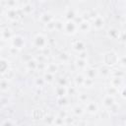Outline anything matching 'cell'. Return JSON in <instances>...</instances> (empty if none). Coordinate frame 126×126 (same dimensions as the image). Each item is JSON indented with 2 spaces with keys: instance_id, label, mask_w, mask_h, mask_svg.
<instances>
[{
  "instance_id": "1",
  "label": "cell",
  "mask_w": 126,
  "mask_h": 126,
  "mask_svg": "<svg viewBox=\"0 0 126 126\" xmlns=\"http://www.w3.org/2000/svg\"><path fill=\"white\" fill-rule=\"evenodd\" d=\"M32 45H33L34 48L42 51V50L48 48V37L44 33H42V32L36 33L33 36Z\"/></svg>"
},
{
  "instance_id": "2",
  "label": "cell",
  "mask_w": 126,
  "mask_h": 126,
  "mask_svg": "<svg viewBox=\"0 0 126 126\" xmlns=\"http://www.w3.org/2000/svg\"><path fill=\"white\" fill-rule=\"evenodd\" d=\"M118 58H119V55L116 51L114 50H109L105 53H103L102 55V63L104 66H107V67H113L117 64L118 62Z\"/></svg>"
},
{
  "instance_id": "3",
  "label": "cell",
  "mask_w": 126,
  "mask_h": 126,
  "mask_svg": "<svg viewBox=\"0 0 126 126\" xmlns=\"http://www.w3.org/2000/svg\"><path fill=\"white\" fill-rule=\"evenodd\" d=\"M62 31L68 35H74L79 32L78 23L75 20H67L63 23Z\"/></svg>"
},
{
  "instance_id": "4",
  "label": "cell",
  "mask_w": 126,
  "mask_h": 126,
  "mask_svg": "<svg viewBox=\"0 0 126 126\" xmlns=\"http://www.w3.org/2000/svg\"><path fill=\"white\" fill-rule=\"evenodd\" d=\"M9 41L11 43V47H13L19 51L26 45V39L21 34H14Z\"/></svg>"
},
{
  "instance_id": "5",
  "label": "cell",
  "mask_w": 126,
  "mask_h": 126,
  "mask_svg": "<svg viewBox=\"0 0 126 126\" xmlns=\"http://www.w3.org/2000/svg\"><path fill=\"white\" fill-rule=\"evenodd\" d=\"M93 28H94L96 31L102 30L105 26V19L101 15H96L93 18V23L91 24Z\"/></svg>"
},
{
  "instance_id": "6",
  "label": "cell",
  "mask_w": 126,
  "mask_h": 126,
  "mask_svg": "<svg viewBox=\"0 0 126 126\" xmlns=\"http://www.w3.org/2000/svg\"><path fill=\"white\" fill-rule=\"evenodd\" d=\"M84 108H85V111H87L88 113H90V114H92V115L97 114V113H98V110H99L97 103H96L95 101H94V100H89V101H87V102L85 103V107H84Z\"/></svg>"
},
{
  "instance_id": "7",
  "label": "cell",
  "mask_w": 126,
  "mask_h": 126,
  "mask_svg": "<svg viewBox=\"0 0 126 126\" xmlns=\"http://www.w3.org/2000/svg\"><path fill=\"white\" fill-rule=\"evenodd\" d=\"M121 32L119 29L115 28V27H109L107 32H106V36L109 38V39H112V40H119L120 36H121Z\"/></svg>"
},
{
  "instance_id": "8",
  "label": "cell",
  "mask_w": 126,
  "mask_h": 126,
  "mask_svg": "<svg viewBox=\"0 0 126 126\" xmlns=\"http://www.w3.org/2000/svg\"><path fill=\"white\" fill-rule=\"evenodd\" d=\"M5 17L9 22H18L20 19V14L16 9H6Z\"/></svg>"
},
{
  "instance_id": "9",
  "label": "cell",
  "mask_w": 126,
  "mask_h": 126,
  "mask_svg": "<svg viewBox=\"0 0 126 126\" xmlns=\"http://www.w3.org/2000/svg\"><path fill=\"white\" fill-rule=\"evenodd\" d=\"M71 47L77 53H81L83 51H86V43L83 40H80V39L74 40L71 43Z\"/></svg>"
},
{
  "instance_id": "10",
  "label": "cell",
  "mask_w": 126,
  "mask_h": 126,
  "mask_svg": "<svg viewBox=\"0 0 126 126\" xmlns=\"http://www.w3.org/2000/svg\"><path fill=\"white\" fill-rule=\"evenodd\" d=\"M85 77L86 78H89V79H92V80H94L97 76H98V69L97 68H94V67H92V66H88L85 70Z\"/></svg>"
},
{
  "instance_id": "11",
  "label": "cell",
  "mask_w": 126,
  "mask_h": 126,
  "mask_svg": "<svg viewBox=\"0 0 126 126\" xmlns=\"http://www.w3.org/2000/svg\"><path fill=\"white\" fill-rule=\"evenodd\" d=\"M78 29L82 32H89L90 30L92 29L91 22L89 20H83L81 18L80 21H79V23H78Z\"/></svg>"
},
{
  "instance_id": "12",
  "label": "cell",
  "mask_w": 126,
  "mask_h": 126,
  "mask_svg": "<svg viewBox=\"0 0 126 126\" xmlns=\"http://www.w3.org/2000/svg\"><path fill=\"white\" fill-rule=\"evenodd\" d=\"M10 70V61L4 57H0V76L5 75Z\"/></svg>"
},
{
  "instance_id": "13",
  "label": "cell",
  "mask_w": 126,
  "mask_h": 126,
  "mask_svg": "<svg viewBox=\"0 0 126 126\" xmlns=\"http://www.w3.org/2000/svg\"><path fill=\"white\" fill-rule=\"evenodd\" d=\"M109 86L112 88H115L119 90L124 86V78H118V77H110Z\"/></svg>"
},
{
  "instance_id": "14",
  "label": "cell",
  "mask_w": 126,
  "mask_h": 126,
  "mask_svg": "<svg viewBox=\"0 0 126 126\" xmlns=\"http://www.w3.org/2000/svg\"><path fill=\"white\" fill-rule=\"evenodd\" d=\"M101 103H102V106L106 109H109L115 102V97L113 95H109V94H105L101 100Z\"/></svg>"
},
{
  "instance_id": "15",
  "label": "cell",
  "mask_w": 126,
  "mask_h": 126,
  "mask_svg": "<svg viewBox=\"0 0 126 126\" xmlns=\"http://www.w3.org/2000/svg\"><path fill=\"white\" fill-rule=\"evenodd\" d=\"M13 35H14L13 31H12L10 28H4V29L0 30V39H3V40H10Z\"/></svg>"
},
{
  "instance_id": "16",
  "label": "cell",
  "mask_w": 126,
  "mask_h": 126,
  "mask_svg": "<svg viewBox=\"0 0 126 126\" xmlns=\"http://www.w3.org/2000/svg\"><path fill=\"white\" fill-rule=\"evenodd\" d=\"M38 20H39L40 23H42V24L45 26V25H47L48 23H50L51 21H53V20H54V17H53L52 14H50V13H48V12H45V13H42V14L39 16Z\"/></svg>"
},
{
  "instance_id": "17",
  "label": "cell",
  "mask_w": 126,
  "mask_h": 126,
  "mask_svg": "<svg viewBox=\"0 0 126 126\" xmlns=\"http://www.w3.org/2000/svg\"><path fill=\"white\" fill-rule=\"evenodd\" d=\"M71 112H72V114L74 115V116H76V117H81V116H83L84 114H85V108L81 105V104H76V105H74L73 107H72V109H71Z\"/></svg>"
},
{
  "instance_id": "18",
  "label": "cell",
  "mask_w": 126,
  "mask_h": 126,
  "mask_svg": "<svg viewBox=\"0 0 126 126\" xmlns=\"http://www.w3.org/2000/svg\"><path fill=\"white\" fill-rule=\"evenodd\" d=\"M54 93L57 97H62L66 96L68 94V89L67 87H62V86H56L54 88Z\"/></svg>"
},
{
  "instance_id": "19",
  "label": "cell",
  "mask_w": 126,
  "mask_h": 126,
  "mask_svg": "<svg viewBox=\"0 0 126 126\" xmlns=\"http://www.w3.org/2000/svg\"><path fill=\"white\" fill-rule=\"evenodd\" d=\"M10 87H11V82L7 78L0 79V92L6 93L10 90Z\"/></svg>"
},
{
  "instance_id": "20",
  "label": "cell",
  "mask_w": 126,
  "mask_h": 126,
  "mask_svg": "<svg viewBox=\"0 0 126 126\" xmlns=\"http://www.w3.org/2000/svg\"><path fill=\"white\" fill-rule=\"evenodd\" d=\"M74 64H75V66H76L77 69H79V70H83V71L89 66V65H88V60H87V59H81V58H78V57L76 58Z\"/></svg>"
},
{
  "instance_id": "21",
  "label": "cell",
  "mask_w": 126,
  "mask_h": 126,
  "mask_svg": "<svg viewBox=\"0 0 126 126\" xmlns=\"http://www.w3.org/2000/svg\"><path fill=\"white\" fill-rule=\"evenodd\" d=\"M21 9H22V11H23L24 14L30 15V14H32V13L34 11V6H33V4L31 3V2H26V3H24V5L22 6Z\"/></svg>"
},
{
  "instance_id": "22",
  "label": "cell",
  "mask_w": 126,
  "mask_h": 126,
  "mask_svg": "<svg viewBox=\"0 0 126 126\" xmlns=\"http://www.w3.org/2000/svg\"><path fill=\"white\" fill-rule=\"evenodd\" d=\"M58 69H59V67H58L57 63H55V62H49V63L46 64L45 72H48L50 74L55 75V73L58 71Z\"/></svg>"
},
{
  "instance_id": "23",
  "label": "cell",
  "mask_w": 126,
  "mask_h": 126,
  "mask_svg": "<svg viewBox=\"0 0 126 126\" xmlns=\"http://www.w3.org/2000/svg\"><path fill=\"white\" fill-rule=\"evenodd\" d=\"M26 67L28 70L30 71H34V70H37V62L34 58H30L29 60L26 61Z\"/></svg>"
},
{
  "instance_id": "24",
  "label": "cell",
  "mask_w": 126,
  "mask_h": 126,
  "mask_svg": "<svg viewBox=\"0 0 126 126\" xmlns=\"http://www.w3.org/2000/svg\"><path fill=\"white\" fill-rule=\"evenodd\" d=\"M85 79H86V77L84 76V74H82V73L77 74L74 77V84H75V86L76 87H83Z\"/></svg>"
},
{
  "instance_id": "25",
  "label": "cell",
  "mask_w": 126,
  "mask_h": 126,
  "mask_svg": "<svg viewBox=\"0 0 126 126\" xmlns=\"http://www.w3.org/2000/svg\"><path fill=\"white\" fill-rule=\"evenodd\" d=\"M42 80L46 84H53L55 82V76L53 74H50L48 72H45L42 76Z\"/></svg>"
},
{
  "instance_id": "26",
  "label": "cell",
  "mask_w": 126,
  "mask_h": 126,
  "mask_svg": "<svg viewBox=\"0 0 126 126\" xmlns=\"http://www.w3.org/2000/svg\"><path fill=\"white\" fill-rule=\"evenodd\" d=\"M110 68L107 66H102L98 69V76L101 75L102 77H110Z\"/></svg>"
},
{
  "instance_id": "27",
  "label": "cell",
  "mask_w": 126,
  "mask_h": 126,
  "mask_svg": "<svg viewBox=\"0 0 126 126\" xmlns=\"http://www.w3.org/2000/svg\"><path fill=\"white\" fill-rule=\"evenodd\" d=\"M65 17H66V21H67V20H75V21H76V18H77L78 16H77V14H76V11H75L74 9L70 8V9H68V10L66 11Z\"/></svg>"
},
{
  "instance_id": "28",
  "label": "cell",
  "mask_w": 126,
  "mask_h": 126,
  "mask_svg": "<svg viewBox=\"0 0 126 126\" xmlns=\"http://www.w3.org/2000/svg\"><path fill=\"white\" fill-rule=\"evenodd\" d=\"M5 5H6V9H16L18 10V8H20V3L18 1H8V2H5Z\"/></svg>"
},
{
  "instance_id": "29",
  "label": "cell",
  "mask_w": 126,
  "mask_h": 126,
  "mask_svg": "<svg viewBox=\"0 0 126 126\" xmlns=\"http://www.w3.org/2000/svg\"><path fill=\"white\" fill-rule=\"evenodd\" d=\"M58 60L61 63H67L70 60V55L66 52H61L58 54Z\"/></svg>"
},
{
  "instance_id": "30",
  "label": "cell",
  "mask_w": 126,
  "mask_h": 126,
  "mask_svg": "<svg viewBox=\"0 0 126 126\" xmlns=\"http://www.w3.org/2000/svg\"><path fill=\"white\" fill-rule=\"evenodd\" d=\"M110 77L124 78V72L120 69H112V70H110Z\"/></svg>"
},
{
  "instance_id": "31",
  "label": "cell",
  "mask_w": 126,
  "mask_h": 126,
  "mask_svg": "<svg viewBox=\"0 0 126 126\" xmlns=\"http://www.w3.org/2000/svg\"><path fill=\"white\" fill-rule=\"evenodd\" d=\"M68 97L66 96H62V97H57V104L59 106H66L68 105Z\"/></svg>"
},
{
  "instance_id": "32",
  "label": "cell",
  "mask_w": 126,
  "mask_h": 126,
  "mask_svg": "<svg viewBox=\"0 0 126 126\" xmlns=\"http://www.w3.org/2000/svg\"><path fill=\"white\" fill-rule=\"evenodd\" d=\"M64 124H65V120H64V118L60 117L59 115H57V116H55V117H54V121H53V124H52V125L64 126Z\"/></svg>"
},
{
  "instance_id": "33",
  "label": "cell",
  "mask_w": 126,
  "mask_h": 126,
  "mask_svg": "<svg viewBox=\"0 0 126 126\" xmlns=\"http://www.w3.org/2000/svg\"><path fill=\"white\" fill-rule=\"evenodd\" d=\"M45 30L47 32H54L56 31V26H55V20L51 21L50 23H48L47 25H45Z\"/></svg>"
},
{
  "instance_id": "34",
  "label": "cell",
  "mask_w": 126,
  "mask_h": 126,
  "mask_svg": "<svg viewBox=\"0 0 126 126\" xmlns=\"http://www.w3.org/2000/svg\"><path fill=\"white\" fill-rule=\"evenodd\" d=\"M94 80H92V79H89V78H86L85 81H84V84H83V87L84 88H87V89H90L94 86Z\"/></svg>"
},
{
  "instance_id": "35",
  "label": "cell",
  "mask_w": 126,
  "mask_h": 126,
  "mask_svg": "<svg viewBox=\"0 0 126 126\" xmlns=\"http://www.w3.org/2000/svg\"><path fill=\"white\" fill-rule=\"evenodd\" d=\"M78 99H79L80 102H82V103H86L87 101H89V96H88L87 94H85V93H81V94H78Z\"/></svg>"
},
{
  "instance_id": "36",
  "label": "cell",
  "mask_w": 126,
  "mask_h": 126,
  "mask_svg": "<svg viewBox=\"0 0 126 126\" xmlns=\"http://www.w3.org/2000/svg\"><path fill=\"white\" fill-rule=\"evenodd\" d=\"M1 126H17V123H16L13 119L7 118V119H5V120L1 123Z\"/></svg>"
},
{
  "instance_id": "37",
  "label": "cell",
  "mask_w": 126,
  "mask_h": 126,
  "mask_svg": "<svg viewBox=\"0 0 126 126\" xmlns=\"http://www.w3.org/2000/svg\"><path fill=\"white\" fill-rule=\"evenodd\" d=\"M116 94H118V90L115 89V88H112V87H107L106 88V94H109V95H115Z\"/></svg>"
},
{
  "instance_id": "38",
  "label": "cell",
  "mask_w": 126,
  "mask_h": 126,
  "mask_svg": "<svg viewBox=\"0 0 126 126\" xmlns=\"http://www.w3.org/2000/svg\"><path fill=\"white\" fill-rule=\"evenodd\" d=\"M57 86H62V87H67L68 86V81L66 78H58L57 80Z\"/></svg>"
},
{
  "instance_id": "39",
  "label": "cell",
  "mask_w": 126,
  "mask_h": 126,
  "mask_svg": "<svg viewBox=\"0 0 126 126\" xmlns=\"http://www.w3.org/2000/svg\"><path fill=\"white\" fill-rule=\"evenodd\" d=\"M117 64H118V66L120 67V68H124L125 67V56L123 55V56H119V58H118V62H117Z\"/></svg>"
},
{
  "instance_id": "40",
  "label": "cell",
  "mask_w": 126,
  "mask_h": 126,
  "mask_svg": "<svg viewBox=\"0 0 126 126\" xmlns=\"http://www.w3.org/2000/svg\"><path fill=\"white\" fill-rule=\"evenodd\" d=\"M118 94H120V97L122 99H125V87L124 86L118 90Z\"/></svg>"
},
{
  "instance_id": "41",
  "label": "cell",
  "mask_w": 126,
  "mask_h": 126,
  "mask_svg": "<svg viewBox=\"0 0 126 126\" xmlns=\"http://www.w3.org/2000/svg\"><path fill=\"white\" fill-rule=\"evenodd\" d=\"M78 58L87 59V58H88V52H87V51H83V52H81V53H78Z\"/></svg>"
},
{
  "instance_id": "42",
  "label": "cell",
  "mask_w": 126,
  "mask_h": 126,
  "mask_svg": "<svg viewBox=\"0 0 126 126\" xmlns=\"http://www.w3.org/2000/svg\"><path fill=\"white\" fill-rule=\"evenodd\" d=\"M2 49V44H1V42H0V50Z\"/></svg>"
},
{
  "instance_id": "43",
  "label": "cell",
  "mask_w": 126,
  "mask_h": 126,
  "mask_svg": "<svg viewBox=\"0 0 126 126\" xmlns=\"http://www.w3.org/2000/svg\"><path fill=\"white\" fill-rule=\"evenodd\" d=\"M51 126H57V125H51Z\"/></svg>"
}]
</instances>
